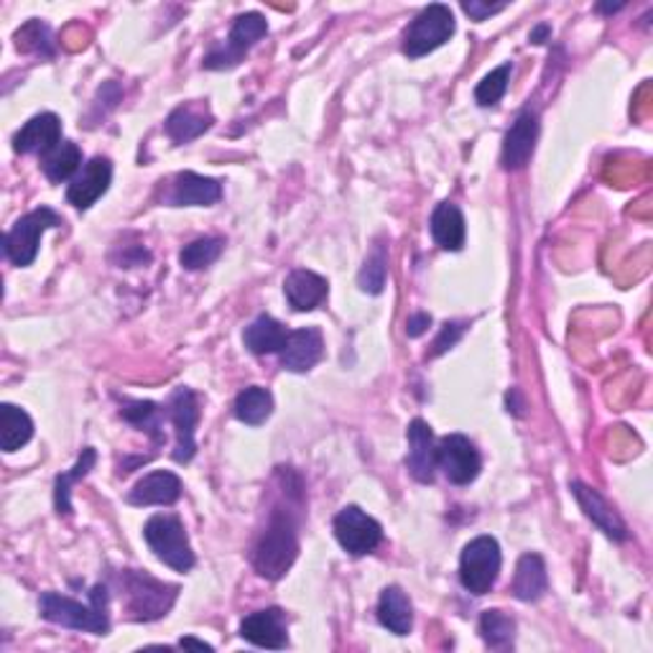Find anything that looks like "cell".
<instances>
[{
  "mask_svg": "<svg viewBox=\"0 0 653 653\" xmlns=\"http://www.w3.org/2000/svg\"><path fill=\"white\" fill-rule=\"evenodd\" d=\"M299 506H302V495L291 498L287 506H276L266 523V531L253 546L251 561L255 572L266 580H281L294 565L299 554V518L294 510Z\"/></svg>",
  "mask_w": 653,
  "mask_h": 653,
  "instance_id": "obj_1",
  "label": "cell"
},
{
  "mask_svg": "<svg viewBox=\"0 0 653 653\" xmlns=\"http://www.w3.org/2000/svg\"><path fill=\"white\" fill-rule=\"evenodd\" d=\"M110 592L108 584H95L89 590V605H82L77 600L59 595V592H44L39 597L41 618L57 622L62 628L82 630V633L105 636L110 630Z\"/></svg>",
  "mask_w": 653,
  "mask_h": 653,
  "instance_id": "obj_2",
  "label": "cell"
},
{
  "mask_svg": "<svg viewBox=\"0 0 653 653\" xmlns=\"http://www.w3.org/2000/svg\"><path fill=\"white\" fill-rule=\"evenodd\" d=\"M120 584L125 592L128 618L136 622H152L167 615L179 597L177 584L161 582L141 569H123Z\"/></svg>",
  "mask_w": 653,
  "mask_h": 653,
  "instance_id": "obj_3",
  "label": "cell"
},
{
  "mask_svg": "<svg viewBox=\"0 0 653 653\" xmlns=\"http://www.w3.org/2000/svg\"><path fill=\"white\" fill-rule=\"evenodd\" d=\"M144 539L152 546L156 559L174 569V572H190L194 567V552L186 539L184 523L177 516L156 513L146 521Z\"/></svg>",
  "mask_w": 653,
  "mask_h": 653,
  "instance_id": "obj_4",
  "label": "cell"
},
{
  "mask_svg": "<svg viewBox=\"0 0 653 653\" xmlns=\"http://www.w3.org/2000/svg\"><path fill=\"white\" fill-rule=\"evenodd\" d=\"M503 565L500 544L493 536H477L462 549L460 582L472 595H487L498 582Z\"/></svg>",
  "mask_w": 653,
  "mask_h": 653,
  "instance_id": "obj_5",
  "label": "cell"
},
{
  "mask_svg": "<svg viewBox=\"0 0 653 653\" xmlns=\"http://www.w3.org/2000/svg\"><path fill=\"white\" fill-rule=\"evenodd\" d=\"M452 34H455V16L452 11H449V5H442V3L426 5V9L409 24L407 34H403L401 49L409 59L426 57L430 51L439 49L442 44L452 39Z\"/></svg>",
  "mask_w": 653,
  "mask_h": 653,
  "instance_id": "obj_6",
  "label": "cell"
},
{
  "mask_svg": "<svg viewBox=\"0 0 653 653\" xmlns=\"http://www.w3.org/2000/svg\"><path fill=\"white\" fill-rule=\"evenodd\" d=\"M51 228H62V217L51 207H39L16 220L5 235V255H9L11 264L19 268L32 266L39 255L41 235Z\"/></svg>",
  "mask_w": 653,
  "mask_h": 653,
  "instance_id": "obj_7",
  "label": "cell"
},
{
  "mask_svg": "<svg viewBox=\"0 0 653 653\" xmlns=\"http://www.w3.org/2000/svg\"><path fill=\"white\" fill-rule=\"evenodd\" d=\"M268 34V24L261 13H243L235 19L230 28L228 41L222 47H215L205 57V70H232L243 62V57L251 51Z\"/></svg>",
  "mask_w": 653,
  "mask_h": 653,
  "instance_id": "obj_8",
  "label": "cell"
},
{
  "mask_svg": "<svg viewBox=\"0 0 653 653\" xmlns=\"http://www.w3.org/2000/svg\"><path fill=\"white\" fill-rule=\"evenodd\" d=\"M335 536L342 549L352 554V557H365V554H371L380 546L383 529L363 508L344 506L335 516Z\"/></svg>",
  "mask_w": 653,
  "mask_h": 653,
  "instance_id": "obj_9",
  "label": "cell"
},
{
  "mask_svg": "<svg viewBox=\"0 0 653 653\" xmlns=\"http://www.w3.org/2000/svg\"><path fill=\"white\" fill-rule=\"evenodd\" d=\"M167 414H169L171 424H174V432H177L174 460L179 464L190 462L192 457H194V452H197V442H194V430H197L199 416H202L197 394H194L192 388L179 386L174 390V394H171Z\"/></svg>",
  "mask_w": 653,
  "mask_h": 653,
  "instance_id": "obj_10",
  "label": "cell"
},
{
  "mask_svg": "<svg viewBox=\"0 0 653 653\" xmlns=\"http://www.w3.org/2000/svg\"><path fill=\"white\" fill-rule=\"evenodd\" d=\"M437 468L452 485H470L480 475L483 457L464 434H449L437 445Z\"/></svg>",
  "mask_w": 653,
  "mask_h": 653,
  "instance_id": "obj_11",
  "label": "cell"
},
{
  "mask_svg": "<svg viewBox=\"0 0 653 653\" xmlns=\"http://www.w3.org/2000/svg\"><path fill=\"white\" fill-rule=\"evenodd\" d=\"M539 138V116L534 110H523L510 125V131L503 138L500 164L506 171H518L531 161Z\"/></svg>",
  "mask_w": 653,
  "mask_h": 653,
  "instance_id": "obj_12",
  "label": "cell"
},
{
  "mask_svg": "<svg viewBox=\"0 0 653 653\" xmlns=\"http://www.w3.org/2000/svg\"><path fill=\"white\" fill-rule=\"evenodd\" d=\"M407 439L409 475L422 485L434 483V475H437V442H434L432 426L424 419H414L407 430Z\"/></svg>",
  "mask_w": 653,
  "mask_h": 653,
  "instance_id": "obj_13",
  "label": "cell"
},
{
  "mask_svg": "<svg viewBox=\"0 0 653 653\" xmlns=\"http://www.w3.org/2000/svg\"><path fill=\"white\" fill-rule=\"evenodd\" d=\"M112 182V164L105 156L89 159L77 177L72 179L70 190H66V202L77 209H89L97 199L108 192Z\"/></svg>",
  "mask_w": 653,
  "mask_h": 653,
  "instance_id": "obj_14",
  "label": "cell"
},
{
  "mask_svg": "<svg viewBox=\"0 0 653 653\" xmlns=\"http://www.w3.org/2000/svg\"><path fill=\"white\" fill-rule=\"evenodd\" d=\"M240 638L261 649H287V613L281 607L251 613L240 622Z\"/></svg>",
  "mask_w": 653,
  "mask_h": 653,
  "instance_id": "obj_15",
  "label": "cell"
},
{
  "mask_svg": "<svg viewBox=\"0 0 653 653\" xmlns=\"http://www.w3.org/2000/svg\"><path fill=\"white\" fill-rule=\"evenodd\" d=\"M222 199V184L217 179L182 171L171 179L167 202L171 207H213Z\"/></svg>",
  "mask_w": 653,
  "mask_h": 653,
  "instance_id": "obj_16",
  "label": "cell"
},
{
  "mask_svg": "<svg viewBox=\"0 0 653 653\" xmlns=\"http://www.w3.org/2000/svg\"><path fill=\"white\" fill-rule=\"evenodd\" d=\"M569 487H572L575 498H577V503H580V508L584 510V516H588L605 536H610L613 542H626L628 527L622 523V518L615 513V508L595 491V487L584 485V483H580V480H575Z\"/></svg>",
  "mask_w": 653,
  "mask_h": 653,
  "instance_id": "obj_17",
  "label": "cell"
},
{
  "mask_svg": "<svg viewBox=\"0 0 653 653\" xmlns=\"http://www.w3.org/2000/svg\"><path fill=\"white\" fill-rule=\"evenodd\" d=\"M62 144V120L55 112H41L34 116L21 131L13 136L16 154H39L47 156L51 148Z\"/></svg>",
  "mask_w": 653,
  "mask_h": 653,
  "instance_id": "obj_18",
  "label": "cell"
},
{
  "mask_svg": "<svg viewBox=\"0 0 653 653\" xmlns=\"http://www.w3.org/2000/svg\"><path fill=\"white\" fill-rule=\"evenodd\" d=\"M279 355H281L283 371H291V373L312 371V367L322 360V355H325V340H322V332L317 327L294 329Z\"/></svg>",
  "mask_w": 653,
  "mask_h": 653,
  "instance_id": "obj_19",
  "label": "cell"
},
{
  "mask_svg": "<svg viewBox=\"0 0 653 653\" xmlns=\"http://www.w3.org/2000/svg\"><path fill=\"white\" fill-rule=\"evenodd\" d=\"M215 123L213 112H209L207 102H199V100H192V102H184L179 105V108L171 112V116L167 118V136L174 141V144H190V141L199 138L202 133L209 131Z\"/></svg>",
  "mask_w": 653,
  "mask_h": 653,
  "instance_id": "obj_20",
  "label": "cell"
},
{
  "mask_svg": "<svg viewBox=\"0 0 653 653\" xmlns=\"http://www.w3.org/2000/svg\"><path fill=\"white\" fill-rule=\"evenodd\" d=\"M179 495H182V480L169 470H156L138 480L125 500L131 506H171L179 500Z\"/></svg>",
  "mask_w": 653,
  "mask_h": 653,
  "instance_id": "obj_21",
  "label": "cell"
},
{
  "mask_svg": "<svg viewBox=\"0 0 653 653\" xmlns=\"http://www.w3.org/2000/svg\"><path fill=\"white\" fill-rule=\"evenodd\" d=\"M283 294L294 312H312L327 299V279L306 268H297L283 281Z\"/></svg>",
  "mask_w": 653,
  "mask_h": 653,
  "instance_id": "obj_22",
  "label": "cell"
},
{
  "mask_svg": "<svg viewBox=\"0 0 653 653\" xmlns=\"http://www.w3.org/2000/svg\"><path fill=\"white\" fill-rule=\"evenodd\" d=\"M378 622L394 636H409L414 628V607H411L409 595L399 584H390L380 592Z\"/></svg>",
  "mask_w": 653,
  "mask_h": 653,
  "instance_id": "obj_23",
  "label": "cell"
},
{
  "mask_svg": "<svg viewBox=\"0 0 653 653\" xmlns=\"http://www.w3.org/2000/svg\"><path fill=\"white\" fill-rule=\"evenodd\" d=\"M546 590H549V575H546L544 559L539 554H523L518 559L513 588H510L513 597L521 603H536L546 595Z\"/></svg>",
  "mask_w": 653,
  "mask_h": 653,
  "instance_id": "obj_24",
  "label": "cell"
},
{
  "mask_svg": "<svg viewBox=\"0 0 653 653\" xmlns=\"http://www.w3.org/2000/svg\"><path fill=\"white\" fill-rule=\"evenodd\" d=\"M432 238L442 251H462L464 247V235H468V228H464V215L462 209L452 205V202H442L437 209L432 213V222H430Z\"/></svg>",
  "mask_w": 653,
  "mask_h": 653,
  "instance_id": "obj_25",
  "label": "cell"
},
{
  "mask_svg": "<svg viewBox=\"0 0 653 653\" xmlns=\"http://www.w3.org/2000/svg\"><path fill=\"white\" fill-rule=\"evenodd\" d=\"M289 335L291 332L281 325L279 319L268 317V314H261V317H255L251 325L245 327L243 342L253 355H274V352L283 350Z\"/></svg>",
  "mask_w": 653,
  "mask_h": 653,
  "instance_id": "obj_26",
  "label": "cell"
},
{
  "mask_svg": "<svg viewBox=\"0 0 653 653\" xmlns=\"http://www.w3.org/2000/svg\"><path fill=\"white\" fill-rule=\"evenodd\" d=\"M34 437V422L21 407L3 403L0 407V445L3 452H19Z\"/></svg>",
  "mask_w": 653,
  "mask_h": 653,
  "instance_id": "obj_27",
  "label": "cell"
},
{
  "mask_svg": "<svg viewBox=\"0 0 653 653\" xmlns=\"http://www.w3.org/2000/svg\"><path fill=\"white\" fill-rule=\"evenodd\" d=\"M120 416H123L125 422H131L133 426H138L141 432H146L148 437L154 439L156 447L167 442V434H164V430H161L164 411L156 407L154 401L123 399V401H120Z\"/></svg>",
  "mask_w": 653,
  "mask_h": 653,
  "instance_id": "obj_28",
  "label": "cell"
},
{
  "mask_svg": "<svg viewBox=\"0 0 653 653\" xmlns=\"http://www.w3.org/2000/svg\"><path fill=\"white\" fill-rule=\"evenodd\" d=\"M232 411H235V416L243 424L261 426L268 416H271V411H274L271 390L261 388V386H251V388L240 390Z\"/></svg>",
  "mask_w": 653,
  "mask_h": 653,
  "instance_id": "obj_29",
  "label": "cell"
},
{
  "mask_svg": "<svg viewBox=\"0 0 653 653\" xmlns=\"http://www.w3.org/2000/svg\"><path fill=\"white\" fill-rule=\"evenodd\" d=\"M80 164H82V152L77 144H72V141H62V144L51 148L47 156H41L44 174H47L49 182L55 184H62L66 179L77 174Z\"/></svg>",
  "mask_w": 653,
  "mask_h": 653,
  "instance_id": "obj_30",
  "label": "cell"
},
{
  "mask_svg": "<svg viewBox=\"0 0 653 653\" xmlns=\"http://www.w3.org/2000/svg\"><path fill=\"white\" fill-rule=\"evenodd\" d=\"M480 636H483L485 645H491L495 651L513 649L516 620L503 610H485L480 615Z\"/></svg>",
  "mask_w": 653,
  "mask_h": 653,
  "instance_id": "obj_31",
  "label": "cell"
},
{
  "mask_svg": "<svg viewBox=\"0 0 653 653\" xmlns=\"http://www.w3.org/2000/svg\"><path fill=\"white\" fill-rule=\"evenodd\" d=\"M95 462H97V452L93 447H87V449H82L80 460L72 468V472H62V475L57 477V483H55V506H57L59 516H72V500H70L72 485L77 483V480L85 477L87 472L95 468Z\"/></svg>",
  "mask_w": 653,
  "mask_h": 653,
  "instance_id": "obj_32",
  "label": "cell"
},
{
  "mask_svg": "<svg viewBox=\"0 0 653 653\" xmlns=\"http://www.w3.org/2000/svg\"><path fill=\"white\" fill-rule=\"evenodd\" d=\"M225 251V240L222 238H199L194 243L184 245V251L179 253V264L186 271H202V268L213 266L220 253Z\"/></svg>",
  "mask_w": 653,
  "mask_h": 653,
  "instance_id": "obj_33",
  "label": "cell"
},
{
  "mask_svg": "<svg viewBox=\"0 0 653 653\" xmlns=\"http://www.w3.org/2000/svg\"><path fill=\"white\" fill-rule=\"evenodd\" d=\"M386 276H388V253L386 247L378 243L373 247V253L365 258L363 271L358 276V283L365 294H380L383 287H386Z\"/></svg>",
  "mask_w": 653,
  "mask_h": 653,
  "instance_id": "obj_34",
  "label": "cell"
},
{
  "mask_svg": "<svg viewBox=\"0 0 653 653\" xmlns=\"http://www.w3.org/2000/svg\"><path fill=\"white\" fill-rule=\"evenodd\" d=\"M510 72H513V64L506 62L477 82L475 102L480 108H493V105H498L503 100V95H506L510 82Z\"/></svg>",
  "mask_w": 653,
  "mask_h": 653,
  "instance_id": "obj_35",
  "label": "cell"
},
{
  "mask_svg": "<svg viewBox=\"0 0 653 653\" xmlns=\"http://www.w3.org/2000/svg\"><path fill=\"white\" fill-rule=\"evenodd\" d=\"M16 47L19 51H36V55L51 57L55 47H51V34L49 26L41 21H28V24L16 34Z\"/></svg>",
  "mask_w": 653,
  "mask_h": 653,
  "instance_id": "obj_36",
  "label": "cell"
},
{
  "mask_svg": "<svg viewBox=\"0 0 653 653\" xmlns=\"http://www.w3.org/2000/svg\"><path fill=\"white\" fill-rule=\"evenodd\" d=\"M464 335V325L462 322H447L445 327H442V332L437 340H434V350H432V358H439L445 355V352L449 348H455L457 342H460V337Z\"/></svg>",
  "mask_w": 653,
  "mask_h": 653,
  "instance_id": "obj_37",
  "label": "cell"
},
{
  "mask_svg": "<svg viewBox=\"0 0 653 653\" xmlns=\"http://www.w3.org/2000/svg\"><path fill=\"white\" fill-rule=\"evenodd\" d=\"M506 9V3H480V0H470V3H462V11L468 13L472 21H485L495 16Z\"/></svg>",
  "mask_w": 653,
  "mask_h": 653,
  "instance_id": "obj_38",
  "label": "cell"
},
{
  "mask_svg": "<svg viewBox=\"0 0 653 653\" xmlns=\"http://www.w3.org/2000/svg\"><path fill=\"white\" fill-rule=\"evenodd\" d=\"M430 327H432V317H430V314H424V312L411 314L409 322H407V335L409 337H422Z\"/></svg>",
  "mask_w": 653,
  "mask_h": 653,
  "instance_id": "obj_39",
  "label": "cell"
},
{
  "mask_svg": "<svg viewBox=\"0 0 653 653\" xmlns=\"http://www.w3.org/2000/svg\"><path fill=\"white\" fill-rule=\"evenodd\" d=\"M549 36H552V28L546 26V24H542V26H536L534 32H531L529 41H531V44H544L546 39H549Z\"/></svg>",
  "mask_w": 653,
  "mask_h": 653,
  "instance_id": "obj_40",
  "label": "cell"
},
{
  "mask_svg": "<svg viewBox=\"0 0 653 653\" xmlns=\"http://www.w3.org/2000/svg\"><path fill=\"white\" fill-rule=\"evenodd\" d=\"M179 645H182V649H199V651H213V645H209V643H205V641H197V638H182V641H179Z\"/></svg>",
  "mask_w": 653,
  "mask_h": 653,
  "instance_id": "obj_41",
  "label": "cell"
},
{
  "mask_svg": "<svg viewBox=\"0 0 653 653\" xmlns=\"http://www.w3.org/2000/svg\"><path fill=\"white\" fill-rule=\"evenodd\" d=\"M622 5H626V3H600L597 11L600 13H615V11H620Z\"/></svg>",
  "mask_w": 653,
  "mask_h": 653,
  "instance_id": "obj_42",
  "label": "cell"
}]
</instances>
